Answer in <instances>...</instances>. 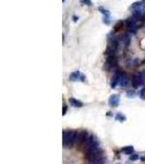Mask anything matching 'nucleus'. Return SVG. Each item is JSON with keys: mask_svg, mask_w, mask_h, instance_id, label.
Listing matches in <instances>:
<instances>
[{"mask_svg": "<svg viewBox=\"0 0 145 164\" xmlns=\"http://www.w3.org/2000/svg\"><path fill=\"white\" fill-rule=\"evenodd\" d=\"M117 62H118V59L116 57V54L109 55V56H107V59H106L105 64H104V69L109 71L112 68L117 67Z\"/></svg>", "mask_w": 145, "mask_h": 164, "instance_id": "3", "label": "nucleus"}, {"mask_svg": "<svg viewBox=\"0 0 145 164\" xmlns=\"http://www.w3.org/2000/svg\"><path fill=\"white\" fill-rule=\"evenodd\" d=\"M98 10H99V11H100L102 13H103L104 15H110V11H108L107 9H104L103 7H99Z\"/></svg>", "mask_w": 145, "mask_h": 164, "instance_id": "18", "label": "nucleus"}, {"mask_svg": "<svg viewBox=\"0 0 145 164\" xmlns=\"http://www.w3.org/2000/svg\"><path fill=\"white\" fill-rule=\"evenodd\" d=\"M97 149H99V141L97 140V137H95L94 135H90L86 143L84 144V151H83L84 155H87L94 151H96Z\"/></svg>", "mask_w": 145, "mask_h": 164, "instance_id": "2", "label": "nucleus"}, {"mask_svg": "<svg viewBox=\"0 0 145 164\" xmlns=\"http://www.w3.org/2000/svg\"><path fill=\"white\" fill-rule=\"evenodd\" d=\"M121 42H122V44L125 46H128L130 44V42H131V36L128 33H125V35L122 36V39H121Z\"/></svg>", "mask_w": 145, "mask_h": 164, "instance_id": "14", "label": "nucleus"}, {"mask_svg": "<svg viewBox=\"0 0 145 164\" xmlns=\"http://www.w3.org/2000/svg\"><path fill=\"white\" fill-rule=\"evenodd\" d=\"M138 20H136L135 18H133V17L129 18V19L125 21V25H127V27H128L129 32H131V33L136 32L138 26Z\"/></svg>", "mask_w": 145, "mask_h": 164, "instance_id": "4", "label": "nucleus"}, {"mask_svg": "<svg viewBox=\"0 0 145 164\" xmlns=\"http://www.w3.org/2000/svg\"><path fill=\"white\" fill-rule=\"evenodd\" d=\"M116 164H119V163H116Z\"/></svg>", "mask_w": 145, "mask_h": 164, "instance_id": "27", "label": "nucleus"}, {"mask_svg": "<svg viewBox=\"0 0 145 164\" xmlns=\"http://www.w3.org/2000/svg\"><path fill=\"white\" fill-rule=\"evenodd\" d=\"M140 160H141V161H143V162H145V157H140Z\"/></svg>", "mask_w": 145, "mask_h": 164, "instance_id": "24", "label": "nucleus"}, {"mask_svg": "<svg viewBox=\"0 0 145 164\" xmlns=\"http://www.w3.org/2000/svg\"><path fill=\"white\" fill-rule=\"evenodd\" d=\"M69 103H70V105L73 106V107H82V106L84 105L81 101H79V100H76V98H69Z\"/></svg>", "mask_w": 145, "mask_h": 164, "instance_id": "11", "label": "nucleus"}, {"mask_svg": "<svg viewBox=\"0 0 145 164\" xmlns=\"http://www.w3.org/2000/svg\"><path fill=\"white\" fill-rule=\"evenodd\" d=\"M123 24H125V22H122V21H118L116 24H115V26H113V30H112V34H115V33L119 32L122 27H123Z\"/></svg>", "mask_w": 145, "mask_h": 164, "instance_id": "13", "label": "nucleus"}, {"mask_svg": "<svg viewBox=\"0 0 145 164\" xmlns=\"http://www.w3.org/2000/svg\"><path fill=\"white\" fill-rule=\"evenodd\" d=\"M81 2L86 5V6H92V1H91V0H82Z\"/></svg>", "mask_w": 145, "mask_h": 164, "instance_id": "21", "label": "nucleus"}, {"mask_svg": "<svg viewBox=\"0 0 145 164\" xmlns=\"http://www.w3.org/2000/svg\"><path fill=\"white\" fill-rule=\"evenodd\" d=\"M121 152L127 154V155H131V154L134 153V148H133L132 145H128V147L122 148V149H121Z\"/></svg>", "mask_w": 145, "mask_h": 164, "instance_id": "12", "label": "nucleus"}, {"mask_svg": "<svg viewBox=\"0 0 145 164\" xmlns=\"http://www.w3.org/2000/svg\"><path fill=\"white\" fill-rule=\"evenodd\" d=\"M90 132L87 130H81L79 131V139H78V147L84 145L87 141V138L90 137Z\"/></svg>", "mask_w": 145, "mask_h": 164, "instance_id": "7", "label": "nucleus"}, {"mask_svg": "<svg viewBox=\"0 0 145 164\" xmlns=\"http://www.w3.org/2000/svg\"><path fill=\"white\" fill-rule=\"evenodd\" d=\"M119 103H120V96L118 94H113L110 98H108V105L112 107V108H116L119 106Z\"/></svg>", "mask_w": 145, "mask_h": 164, "instance_id": "9", "label": "nucleus"}, {"mask_svg": "<svg viewBox=\"0 0 145 164\" xmlns=\"http://www.w3.org/2000/svg\"><path fill=\"white\" fill-rule=\"evenodd\" d=\"M103 22H104L105 24H110V22H111L110 15H104V17H103Z\"/></svg>", "mask_w": 145, "mask_h": 164, "instance_id": "17", "label": "nucleus"}, {"mask_svg": "<svg viewBox=\"0 0 145 164\" xmlns=\"http://www.w3.org/2000/svg\"><path fill=\"white\" fill-rule=\"evenodd\" d=\"M122 74H123V72L121 71V70H119V69H117V70L115 71L113 76H112L111 81H110V88H111V89H115V88L120 83V80L122 78Z\"/></svg>", "mask_w": 145, "mask_h": 164, "instance_id": "5", "label": "nucleus"}, {"mask_svg": "<svg viewBox=\"0 0 145 164\" xmlns=\"http://www.w3.org/2000/svg\"><path fill=\"white\" fill-rule=\"evenodd\" d=\"M79 131L76 130H63V148L71 149L75 144H78Z\"/></svg>", "mask_w": 145, "mask_h": 164, "instance_id": "1", "label": "nucleus"}, {"mask_svg": "<svg viewBox=\"0 0 145 164\" xmlns=\"http://www.w3.org/2000/svg\"><path fill=\"white\" fill-rule=\"evenodd\" d=\"M62 1H63V2H65V1H66V0H62Z\"/></svg>", "mask_w": 145, "mask_h": 164, "instance_id": "26", "label": "nucleus"}, {"mask_svg": "<svg viewBox=\"0 0 145 164\" xmlns=\"http://www.w3.org/2000/svg\"><path fill=\"white\" fill-rule=\"evenodd\" d=\"M127 96H128V98H133L134 96H135V92L133 91V90H128V91H127Z\"/></svg>", "mask_w": 145, "mask_h": 164, "instance_id": "20", "label": "nucleus"}, {"mask_svg": "<svg viewBox=\"0 0 145 164\" xmlns=\"http://www.w3.org/2000/svg\"><path fill=\"white\" fill-rule=\"evenodd\" d=\"M73 21H78V17H73Z\"/></svg>", "mask_w": 145, "mask_h": 164, "instance_id": "25", "label": "nucleus"}, {"mask_svg": "<svg viewBox=\"0 0 145 164\" xmlns=\"http://www.w3.org/2000/svg\"><path fill=\"white\" fill-rule=\"evenodd\" d=\"M115 119L120 122V123H123V122L127 120V117H125V115H123L122 113H117V114L115 115Z\"/></svg>", "mask_w": 145, "mask_h": 164, "instance_id": "15", "label": "nucleus"}, {"mask_svg": "<svg viewBox=\"0 0 145 164\" xmlns=\"http://www.w3.org/2000/svg\"><path fill=\"white\" fill-rule=\"evenodd\" d=\"M138 95L142 100H145V86H142V89L138 92Z\"/></svg>", "mask_w": 145, "mask_h": 164, "instance_id": "19", "label": "nucleus"}, {"mask_svg": "<svg viewBox=\"0 0 145 164\" xmlns=\"http://www.w3.org/2000/svg\"><path fill=\"white\" fill-rule=\"evenodd\" d=\"M140 157H140L138 154H136V153H133V154H131V155H129V160H130V161H138Z\"/></svg>", "mask_w": 145, "mask_h": 164, "instance_id": "16", "label": "nucleus"}, {"mask_svg": "<svg viewBox=\"0 0 145 164\" xmlns=\"http://www.w3.org/2000/svg\"><path fill=\"white\" fill-rule=\"evenodd\" d=\"M140 73L142 74V77H143V79H144V81H145V70H144V71H141Z\"/></svg>", "mask_w": 145, "mask_h": 164, "instance_id": "23", "label": "nucleus"}, {"mask_svg": "<svg viewBox=\"0 0 145 164\" xmlns=\"http://www.w3.org/2000/svg\"><path fill=\"white\" fill-rule=\"evenodd\" d=\"M69 80L72 81V82H76V81H81V82H84L85 81V76L83 73H81L80 71H73L70 77H69Z\"/></svg>", "mask_w": 145, "mask_h": 164, "instance_id": "8", "label": "nucleus"}, {"mask_svg": "<svg viewBox=\"0 0 145 164\" xmlns=\"http://www.w3.org/2000/svg\"><path fill=\"white\" fill-rule=\"evenodd\" d=\"M131 82H132V86L134 88V89H138L140 86H142V85L145 83L144 79L142 77V74L141 73H136V74H134L131 79Z\"/></svg>", "mask_w": 145, "mask_h": 164, "instance_id": "6", "label": "nucleus"}, {"mask_svg": "<svg viewBox=\"0 0 145 164\" xmlns=\"http://www.w3.org/2000/svg\"><path fill=\"white\" fill-rule=\"evenodd\" d=\"M67 111H68V106L66 104H63V111H62V115H66Z\"/></svg>", "mask_w": 145, "mask_h": 164, "instance_id": "22", "label": "nucleus"}, {"mask_svg": "<svg viewBox=\"0 0 145 164\" xmlns=\"http://www.w3.org/2000/svg\"><path fill=\"white\" fill-rule=\"evenodd\" d=\"M129 82H130V79H129V77H128V74L123 72L122 78H121V80H120V83H119V84H120L121 88H125L127 85H129Z\"/></svg>", "mask_w": 145, "mask_h": 164, "instance_id": "10", "label": "nucleus"}]
</instances>
